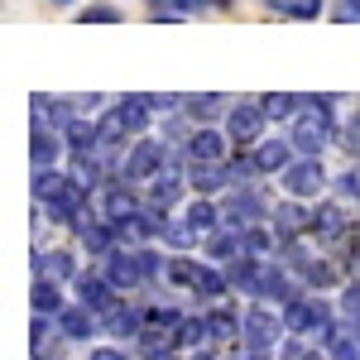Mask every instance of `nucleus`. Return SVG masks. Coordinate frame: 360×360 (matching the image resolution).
Instances as JSON below:
<instances>
[{
    "mask_svg": "<svg viewBox=\"0 0 360 360\" xmlns=\"http://www.w3.org/2000/svg\"><path fill=\"white\" fill-rule=\"evenodd\" d=\"M34 197L39 202H49V217L53 221H82L86 207H91V197L96 188H86L82 178H72V173H53V168H44V173H34Z\"/></svg>",
    "mask_w": 360,
    "mask_h": 360,
    "instance_id": "1",
    "label": "nucleus"
},
{
    "mask_svg": "<svg viewBox=\"0 0 360 360\" xmlns=\"http://www.w3.org/2000/svg\"><path fill=\"white\" fill-rule=\"evenodd\" d=\"M332 96H303L298 115L288 120V139L298 154H322L332 144Z\"/></svg>",
    "mask_w": 360,
    "mask_h": 360,
    "instance_id": "2",
    "label": "nucleus"
},
{
    "mask_svg": "<svg viewBox=\"0 0 360 360\" xmlns=\"http://www.w3.org/2000/svg\"><path fill=\"white\" fill-rule=\"evenodd\" d=\"M221 226H226V221H221V212H217V207H212L207 197L197 193L193 202H188V207L178 212V221H168L164 240H168L173 250H193V245H207V240H212V236H217Z\"/></svg>",
    "mask_w": 360,
    "mask_h": 360,
    "instance_id": "3",
    "label": "nucleus"
},
{
    "mask_svg": "<svg viewBox=\"0 0 360 360\" xmlns=\"http://www.w3.org/2000/svg\"><path fill=\"white\" fill-rule=\"evenodd\" d=\"M168 278L178 283V288H188L193 298H202V303H217L226 288V274H217V269H207V264H197V259H188V255H178V259H168Z\"/></svg>",
    "mask_w": 360,
    "mask_h": 360,
    "instance_id": "4",
    "label": "nucleus"
},
{
    "mask_svg": "<svg viewBox=\"0 0 360 360\" xmlns=\"http://www.w3.org/2000/svg\"><path fill=\"white\" fill-rule=\"evenodd\" d=\"M278 183H283V193L298 197V202H317V197L327 193V168H322V154H303V159H293V164L278 173Z\"/></svg>",
    "mask_w": 360,
    "mask_h": 360,
    "instance_id": "5",
    "label": "nucleus"
},
{
    "mask_svg": "<svg viewBox=\"0 0 360 360\" xmlns=\"http://www.w3.org/2000/svg\"><path fill=\"white\" fill-rule=\"evenodd\" d=\"M168 164H173V154H168L164 139H135V149H130L125 164H120V178H125V183H154Z\"/></svg>",
    "mask_w": 360,
    "mask_h": 360,
    "instance_id": "6",
    "label": "nucleus"
},
{
    "mask_svg": "<svg viewBox=\"0 0 360 360\" xmlns=\"http://www.w3.org/2000/svg\"><path fill=\"white\" fill-rule=\"evenodd\" d=\"M283 327H288V336H303V332H317L327 336L336 327L332 322V303H322V298H293V303H283Z\"/></svg>",
    "mask_w": 360,
    "mask_h": 360,
    "instance_id": "7",
    "label": "nucleus"
},
{
    "mask_svg": "<svg viewBox=\"0 0 360 360\" xmlns=\"http://www.w3.org/2000/svg\"><path fill=\"white\" fill-rule=\"evenodd\" d=\"M278 336H288V327H283V317H278L269 303H255L245 307V317H240V341L245 346H255V351H269Z\"/></svg>",
    "mask_w": 360,
    "mask_h": 360,
    "instance_id": "8",
    "label": "nucleus"
},
{
    "mask_svg": "<svg viewBox=\"0 0 360 360\" xmlns=\"http://www.w3.org/2000/svg\"><path fill=\"white\" fill-rule=\"evenodd\" d=\"M130 188H135V183H125V178H106V183L96 188V217H106L111 226L130 221L139 207H144V202H139Z\"/></svg>",
    "mask_w": 360,
    "mask_h": 360,
    "instance_id": "9",
    "label": "nucleus"
},
{
    "mask_svg": "<svg viewBox=\"0 0 360 360\" xmlns=\"http://www.w3.org/2000/svg\"><path fill=\"white\" fill-rule=\"evenodd\" d=\"M264 125H269V115H264V106H255V101H240V106L226 111V135H231V144H259L264 139Z\"/></svg>",
    "mask_w": 360,
    "mask_h": 360,
    "instance_id": "10",
    "label": "nucleus"
},
{
    "mask_svg": "<svg viewBox=\"0 0 360 360\" xmlns=\"http://www.w3.org/2000/svg\"><path fill=\"white\" fill-rule=\"evenodd\" d=\"M106 278H111L115 293H135L139 283H149V278H144L139 245H135V250H111V255H106Z\"/></svg>",
    "mask_w": 360,
    "mask_h": 360,
    "instance_id": "11",
    "label": "nucleus"
},
{
    "mask_svg": "<svg viewBox=\"0 0 360 360\" xmlns=\"http://www.w3.org/2000/svg\"><path fill=\"white\" fill-rule=\"evenodd\" d=\"M226 139L221 130H212V125H197V130H188V139H183V159L188 164H226Z\"/></svg>",
    "mask_w": 360,
    "mask_h": 360,
    "instance_id": "12",
    "label": "nucleus"
},
{
    "mask_svg": "<svg viewBox=\"0 0 360 360\" xmlns=\"http://www.w3.org/2000/svg\"><path fill=\"white\" fill-rule=\"evenodd\" d=\"M178 164H183V154H173V164L149 183V193H144V202L149 207H159V212H173V202L183 197V173H178Z\"/></svg>",
    "mask_w": 360,
    "mask_h": 360,
    "instance_id": "13",
    "label": "nucleus"
},
{
    "mask_svg": "<svg viewBox=\"0 0 360 360\" xmlns=\"http://www.w3.org/2000/svg\"><path fill=\"white\" fill-rule=\"evenodd\" d=\"M63 144H68V139H58L53 130H44V115L34 111V139H29V164H34V173L53 168L58 154H63Z\"/></svg>",
    "mask_w": 360,
    "mask_h": 360,
    "instance_id": "14",
    "label": "nucleus"
},
{
    "mask_svg": "<svg viewBox=\"0 0 360 360\" xmlns=\"http://www.w3.org/2000/svg\"><path fill=\"white\" fill-rule=\"evenodd\" d=\"M259 217H269V207H264L259 193H231V202L221 207V221L236 226V231H245V226L259 221Z\"/></svg>",
    "mask_w": 360,
    "mask_h": 360,
    "instance_id": "15",
    "label": "nucleus"
},
{
    "mask_svg": "<svg viewBox=\"0 0 360 360\" xmlns=\"http://www.w3.org/2000/svg\"><path fill=\"white\" fill-rule=\"evenodd\" d=\"M72 288H77V303L91 307L96 317L115 303V288H111V278H106V274H77V278H72Z\"/></svg>",
    "mask_w": 360,
    "mask_h": 360,
    "instance_id": "16",
    "label": "nucleus"
},
{
    "mask_svg": "<svg viewBox=\"0 0 360 360\" xmlns=\"http://www.w3.org/2000/svg\"><path fill=\"white\" fill-rule=\"evenodd\" d=\"M101 327H106L111 336H120V341H125V336H139V332H144V312L115 298V303L101 312Z\"/></svg>",
    "mask_w": 360,
    "mask_h": 360,
    "instance_id": "17",
    "label": "nucleus"
},
{
    "mask_svg": "<svg viewBox=\"0 0 360 360\" xmlns=\"http://www.w3.org/2000/svg\"><path fill=\"white\" fill-rule=\"evenodd\" d=\"M250 159H255L259 173H283V168L293 164V139H259Z\"/></svg>",
    "mask_w": 360,
    "mask_h": 360,
    "instance_id": "18",
    "label": "nucleus"
},
{
    "mask_svg": "<svg viewBox=\"0 0 360 360\" xmlns=\"http://www.w3.org/2000/svg\"><path fill=\"white\" fill-rule=\"evenodd\" d=\"M96 322H101V317H96V312H91V307H63V312H58V332L68 336V341H86V336L96 332Z\"/></svg>",
    "mask_w": 360,
    "mask_h": 360,
    "instance_id": "19",
    "label": "nucleus"
},
{
    "mask_svg": "<svg viewBox=\"0 0 360 360\" xmlns=\"http://www.w3.org/2000/svg\"><path fill=\"white\" fill-rule=\"evenodd\" d=\"M240 255H245V240H240L236 226H221V231L207 240V259H217V264H231V259H240Z\"/></svg>",
    "mask_w": 360,
    "mask_h": 360,
    "instance_id": "20",
    "label": "nucleus"
},
{
    "mask_svg": "<svg viewBox=\"0 0 360 360\" xmlns=\"http://www.w3.org/2000/svg\"><path fill=\"white\" fill-rule=\"evenodd\" d=\"M322 351L332 360H360V336L356 327H332V332L322 336Z\"/></svg>",
    "mask_w": 360,
    "mask_h": 360,
    "instance_id": "21",
    "label": "nucleus"
},
{
    "mask_svg": "<svg viewBox=\"0 0 360 360\" xmlns=\"http://www.w3.org/2000/svg\"><path fill=\"white\" fill-rule=\"evenodd\" d=\"M346 231V212H341V202H322L317 212H312V236H341Z\"/></svg>",
    "mask_w": 360,
    "mask_h": 360,
    "instance_id": "22",
    "label": "nucleus"
},
{
    "mask_svg": "<svg viewBox=\"0 0 360 360\" xmlns=\"http://www.w3.org/2000/svg\"><path fill=\"white\" fill-rule=\"evenodd\" d=\"M29 303H34V312H63V293H58V283L53 278H44V274H34V298H29Z\"/></svg>",
    "mask_w": 360,
    "mask_h": 360,
    "instance_id": "23",
    "label": "nucleus"
},
{
    "mask_svg": "<svg viewBox=\"0 0 360 360\" xmlns=\"http://www.w3.org/2000/svg\"><path fill=\"white\" fill-rule=\"evenodd\" d=\"M207 336H212V322L207 317H183L178 322V351H197Z\"/></svg>",
    "mask_w": 360,
    "mask_h": 360,
    "instance_id": "24",
    "label": "nucleus"
},
{
    "mask_svg": "<svg viewBox=\"0 0 360 360\" xmlns=\"http://www.w3.org/2000/svg\"><path fill=\"white\" fill-rule=\"evenodd\" d=\"M226 111V96H183V115L188 120H212V115H221Z\"/></svg>",
    "mask_w": 360,
    "mask_h": 360,
    "instance_id": "25",
    "label": "nucleus"
},
{
    "mask_svg": "<svg viewBox=\"0 0 360 360\" xmlns=\"http://www.w3.org/2000/svg\"><path fill=\"white\" fill-rule=\"evenodd\" d=\"M264 5L288 20H317V10H322V0H264Z\"/></svg>",
    "mask_w": 360,
    "mask_h": 360,
    "instance_id": "26",
    "label": "nucleus"
},
{
    "mask_svg": "<svg viewBox=\"0 0 360 360\" xmlns=\"http://www.w3.org/2000/svg\"><path fill=\"white\" fill-rule=\"evenodd\" d=\"M298 106H303V96H283V91H278V96H264V115H269V120H293Z\"/></svg>",
    "mask_w": 360,
    "mask_h": 360,
    "instance_id": "27",
    "label": "nucleus"
},
{
    "mask_svg": "<svg viewBox=\"0 0 360 360\" xmlns=\"http://www.w3.org/2000/svg\"><path fill=\"white\" fill-rule=\"evenodd\" d=\"M207 322H212V336H217V341H226V336L240 332V317H236L231 307H212V312H207Z\"/></svg>",
    "mask_w": 360,
    "mask_h": 360,
    "instance_id": "28",
    "label": "nucleus"
},
{
    "mask_svg": "<svg viewBox=\"0 0 360 360\" xmlns=\"http://www.w3.org/2000/svg\"><path fill=\"white\" fill-rule=\"evenodd\" d=\"M49 278H77L72 255H68V250H49Z\"/></svg>",
    "mask_w": 360,
    "mask_h": 360,
    "instance_id": "29",
    "label": "nucleus"
},
{
    "mask_svg": "<svg viewBox=\"0 0 360 360\" xmlns=\"http://www.w3.org/2000/svg\"><path fill=\"white\" fill-rule=\"evenodd\" d=\"M341 317L346 322H360V278L346 283V293H341Z\"/></svg>",
    "mask_w": 360,
    "mask_h": 360,
    "instance_id": "30",
    "label": "nucleus"
},
{
    "mask_svg": "<svg viewBox=\"0 0 360 360\" xmlns=\"http://www.w3.org/2000/svg\"><path fill=\"white\" fill-rule=\"evenodd\" d=\"M336 193L346 197V202H360V164L351 168V173H341V178H336Z\"/></svg>",
    "mask_w": 360,
    "mask_h": 360,
    "instance_id": "31",
    "label": "nucleus"
},
{
    "mask_svg": "<svg viewBox=\"0 0 360 360\" xmlns=\"http://www.w3.org/2000/svg\"><path fill=\"white\" fill-rule=\"evenodd\" d=\"M341 144H346V149L360 159V115H351V120H346V139H341Z\"/></svg>",
    "mask_w": 360,
    "mask_h": 360,
    "instance_id": "32",
    "label": "nucleus"
},
{
    "mask_svg": "<svg viewBox=\"0 0 360 360\" xmlns=\"http://www.w3.org/2000/svg\"><path fill=\"white\" fill-rule=\"evenodd\" d=\"M336 20H360V0H341V10H336Z\"/></svg>",
    "mask_w": 360,
    "mask_h": 360,
    "instance_id": "33",
    "label": "nucleus"
},
{
    "mask_svg": "<svg viewBox=\"0 0 360 360\" xmlns=\"http://www.w3.org/2000/svg\"><path fill=\"white\" fill-rule=\"evenodd\" d=\"M86 360H125V351H115V346H101V351H91Z\"/></svg>",
    "mask_w": 360,
    "mask_h": 360,
    "instance_id": "34",
    "label": "nucleus"
},
{
    "mask_svg": "<svg viewBox=\"0 0 360 360\" xmlns=\"http://www.w3.org/2000/svg\"><path fill=\"white\" fill-rule=\"evenodd\" d=\"M231 360H264V351H255V346H245V351H231Z\"/></svg>",
    "mask_w": 360,
    "mask_h": 360,
    "instance_id": "35",
    "label": "nucleus"
},
{
    "mask_svg": "<svg viewBox=\"0 0 360 360\" xmlns=\"http://www.w3.org/2000/svg\"><path fill=\"white\" fill-rule=\"evenodd\" d=\"M303 360H332V356H327V351H322V356H303Z\"/></svg>",
    "mask_w": 360,
    "mask_h": 360,
    "instance_id": "36",
    "label": "nucleus"
},
{
    "mask_svg": "<svg viewBox=\"0 0 360 360\" xmlns=\"http://www.w3.org/2000/svg\"><path fill=\"white\" fill-rule=\"evenodd\" d=\"M193 360H212V356H202V351H197V356H193Z\"/></svg>",
    "mask_w": 360,
    "mask_h": 360,
    "instance_id": "37",
    "label": "nucleus"
},
{
    "mask_svg": "<svg viewBox=\"0 0 360 360\" xmlns=\"http://www.w3.org/2000/svg\"><path fill=\"white\" fill-rule=\"evenodd\" d=\"M53 5H72V0H53Z\"/></svg>",
    "mask_w": 360,
    "mask_h": 360,
    "instance_id": "38",
    "label": "nucleus"
},
{
    "mask_svg": "<svg viewBox=\"0 0 360 360\" xmlns=\"http://www.w3.org/2000/svg\"><path fill=\"white\" fill-rule=\"evenodd\" d=\"M351 327H356V336H360V322H351Z\"/></svg>",
    "mask_w": 360,
    "mask_h": 360,
    "instance_id": "39",
    "label": "nucleus"
}]
</instances>
